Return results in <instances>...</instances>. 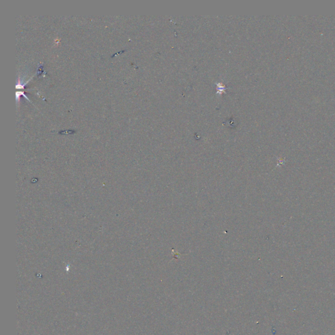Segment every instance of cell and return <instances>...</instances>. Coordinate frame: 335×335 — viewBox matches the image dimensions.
I'll use <instances>...</instances> for the list:
<instances>
[]
</instances>
